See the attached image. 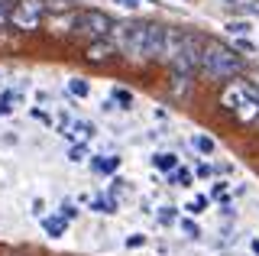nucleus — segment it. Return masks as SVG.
<instances>
[{"mask_svg": "<svg viewBox=\"0 0 259 256\" xmlns=\"http://www.w3.org/2000/svg\"><path fill=\"white\" fill-rule=\"evenodd\" d=\"M191 146L198 149L201 156H214L217 153V140L207 137V133H194V137H191Z\"/></svg>", "mask_w": 259, "mask_h": 256, "instance_id": "14", "label": "nucleus"}, {"mask_svg": "<svg viewBox=\"0 0 259 256\" xmlns=\"http://www.w3.org/2000/svg\"><path fill=\"white\" fill-rule=\"evenodd\" d=\"M13 4H16V0H0V26H4V23H10Z\"/></svg>", "mask_w": 259, "mask_h": 256, "instance_id": "26", "label": "nucleus"}, {"mask_svg": "<svg viewBox=\"0 0 259 256\" xmlns=\"http://www.w3.org/2000/svg\"><path fill=\"white\" fill-rule=\"evenodd\" d=\"M249 250H253V253H256V256H259V237H256V240H253V243H249Z\"/></svg>", "mask_w": 259, "mask_h": 256, "instance_id": "36", "label": "nucleus"}, {"mask_svg": "<svg viewBox=\"0 0 259 256\" xmlns=\"http://www.w3.org/2000/svg\"><path fill=\"white\" fill-rule=\"evenodd\" d=\"M120 162H123V159H120L117 153H110V156H91V169L97 175H113V172L120 169Z\"/></svg>", "mask_w": 259, "mask_h": 256, "instance_id": "11", "label": "nucleus"}, {"mask_svg": "<svg viewBox=\"0 0 259 256\" xmlns=\"http://www.w3.org/2000/svg\"><path fill=\"white\" fill-rule=\"evenodd\" d=\"M168 175H172V185H178V188H191V185H194V172H191V169H185V165L172 169Z\"/></svg>", "mask_w": 259, "mask_h": 256, "instance_id": "16", "label": "nucleus"}, {"mask_svg": "<svg viewBox=\"0 0 259 256\" xmlns=\"http://www.w3.org/2000/svg\"><path fill=\"white\" fill-rule=\"evenodd\" d=\"M224 4H237V0H224Z\"/></svg>", "mask_w": 259, "mask_h": 256, "instance_id": "37", "label": "nucleus"}, {"mask_svg": "<svg viewBox=\"0 0 259 256\" xmlns=\"http://www.w3.org/2000/svg\"><path fill=\"white\" fill-rule=\"evenodd\" d=\"M91 211L94 214H117V201H113V198H94Z\"/></svg>", "mask_w": 259, "mask_h": 256, "instance_id": "18", "label": "nucleus"}, {"mask_svg": "<svg viewBox=\"0 0 259 256\" xmlns=\"http://www.w3.org/2000/svg\"><path fill=\"white\" fill-rule=\"evenodd\" d=\"M162 42H165V26L162 23H146V59H159Z\"/></svg>", "mask_w": 259, "mask_h": 256, "instance_id": "7", "label": "nucleus"}, {"mask_svg": "<svg viewBox=\"0 0 259 256\" xmlns=\"http://www.w3.org/2000/svg\"><path fill=\"white\" fill-rule=\"evenodd\" d=\"M29 114H32V117H36V120H42V123H49V126H52V117H49V114H46V110H39V107H32V110H29Z\"/></svg>", "mask_w": 259, "mask_h": 256, "instance_id": "32", "label": "nucleus"}, {"mask_svg": "<svg viewBox=\"0 0 259 256\" xmlns=\"http://www.w3.org/2000/svg\"><path fill=\"white\" fill-rule=\"evenodd\" d=\"M201 71H207V78H214V81H230V78H240L246 71V59L233 46L207 39L204 55H201Z\"/></svg>", "mask_w": 259, "mask_h": 256, "instance_id": "1", "label": "nucleus"}, {"mask_svg": "<svg viewBox=\"0 0 259 256\" xmlns=\"http://www.w3.org/2000/svg\"><path fill=\"white\" fill-rule=\"evenodd\" d=\"M224 29L230 33V39L233 36H249V33H253V20H230Z\"/></svg>", "mask_w": 259, "mask_h": 256, "instance_id": "17", "label": "nucleus"}, {"mask_svg": "<svg viewBox=\"0 0 259 256\" xmlns=\"http://www.w3.org/2000/svg\"><path fill=\"white\" fill-rule=\"evenodd\" d=\"M152 169L156 172H172V169H178V156L175 153H152Z\"/></svg>", "mask_w": 259, "mask_h": 256, "instance_id": "13", "label": "nucleus"}, {"mask_svg": "<svg viewBox=\"0 0 259 256\" xmlns=\"http://www.w3.org/2000/svg\"><path fill=\"white\" fill-rule=\"evenodd\" d=\"M117 7H126V10H136V7H143V4H152V0H113Z\"/></svg>", "mask_w": 259, "mask_h": 256, "instance_id": "31", "label": "nucleus"}, {"mask_svg": "<svg viewBox=\"0 0 259 256\" xmlns=\"http://www.w3.org/2000/svg\"><path fill=\"white\" fill-rule=\"evenodd\" d=\"M84 159H91V153H88V146H84V143H75V146H71L68 149V162H84Z\"/></svg>", "mask_w": 259, "mask_h": 256, "instance_id": "22", "label": "nucleus"}, {"mask_svg": "<svg viewBox=\"0 0 259 256\" xmlns=\"http://www.w3.org/2000/svg\"><path fill=\"white\" fill-rule=\"evenodd\" d=\"M42 230L49 237H65V230H68V221L62 218V214H49V218H42Z\"/></svg>", "mask_w": 259, "mask_h": 256, "instance_id": "12", "label": "nucleus"}, {"mask_svg": "<svg viewBox=\"0 0 259 256\" xmlns=\"http://www.w3.org/2000/svg\"><path fill=\"white\" fill-rule=\"evenodd\" d=\"M246 13H253V17H259V0H253V4H246Z\"/></svg>", "mask_w": 259, "mask_h": 256, "instance_id": "35", "label": "nucleus"}, {"mask_svg": "<svg viewBox=\"0 0 259 256\" xmlns=\"http://www.w3.org/2000/svg\"><path fill=\"white\" fill-rule=\"evenodd\" d=\"M49 33H55V36L75 33V10H68V13H52V17H49Z\"/></svg>", "mask_w": 259, "mask_h": 256, "instance_id": "10", "label": "nucleus"}, {"mask_svg": "<svg viewBox=\"0 0 259 256\" xmlns=\"http://www.w3.org/2000/svg\"><path fill=\"white\" fill-rule=\"evenodd\" d=\"M62 133L68 140H75V143H88L97 133V126L91 123V120H84V117H75V120H68V126H65Z\"/></svg>", "mask_w": 259, "mask_h": 256, "instance_id": "8", "label": "nucleus"}, {"mask_svg": "<svg viewBox=\"0 0 259 256\" xmlns=\"http://www.w3.org/2000/svg\"><path fill=\"white\" fill-rule=\"evenodd\" d=\"M207 204H210V198H207V195H198L188 207H185V211H191V218H198V214H204V211H207Z\"/></svg>", "mask_w": 259, "mask_h": 256, "instance_id": "24", "label": "nucleus"}, {"mask_svg": "<svg viewBox=\"0 0 259 256\" xmlns=\"http://www.w3.org/2000/svg\"><path fill=\"white\" fill-rule=\"evenodd\" d=\"M113 29V20L104 10H78L75 13V33L88 39H107Z\"/></svg>", "mask_w": 259, "mask_h": 256, "instance_id": "4", "label": "nucleus"}, {"mask_svg": "<svg viewBox=\"0 0 259 256\" xmlns=\"http://www.w3.org/2000/svg\"><path fill=\"white\" fill-rule=\"evenodd\" d=\"M182 42H185V33H182V29H178V26H165V42H162L159 62H168V65H172L175 55L182 52Z\"/></svg>", "mask_w": 259, "mask_h": 256, "instance_id": "6", "label": "nucleus"}, {"mask_svg": "<svg viewBox=\"0 0 259 256\" xmlns=\"http://www.w3.org/2000/svg\"><path fill=\"white\" fill-rule=\"evenodd\" d=\"M16 101H20V91H16V88H4V91H0V117L13 114Z\"/></svg>", "mask_w": 259, "mask_h": 256, "instance_id": "15", "label": "nucleus"}, {"mask_svg": "<svg viewBox=\"0 0 259 256\" xmlns=\"http://www.w3.org/2000/svg\"><path fill=\"white\" fill-rule=\"evenodd\" d=\"M46 0H16L13 13H10V26L20 33H36L46 23Z\"/></svg>", "mask_w": 259, "mask_h": 256, "instance_id": "3", "label": "nucleus"}, {"mask_svg": "<svg viewBox=\"0 0 259 256\" xmlns=\"http://www.w3.org/2000/svg\"><path fill=\"white\" fill-rule=\"evenodd\" d=\"M123 243H126V250H140V246H146V234H130Z\"/></svg>", "mask_w": 259, "mask_h": 256, "instance_id": "28", "label": "nucleus"}, {"mask_svg": "<svg viewBox=\"0 0 259 256\" xmlns=\"http://www.w3.org/2000/svg\"><path fill=\"white\" fill-rule=\"evenodd\" d=\"M178 227H182V234L188 237V240H198V237H201V227H198L191 218H182V221H178Z\"/></svg>", "mask_w": 259, "mask_h": 256, "instance_id": "23", "label": "nucleus"}, {"mask_svg": "<svg viewBox=\"0 0 259 256\" xmlns=\"http://www.w3.org/2000/svg\"><path fill=\"white\" fill-rule=\"evenodd\" d=\"M110 36H113L117 52H123L126 59H133V62H146V23L143 20L113 23Z\"/></svg>", "mask_w": 259, "mask_h": 256, "instance_id": "2", "label": "nucleus"}, {"mask_svg": "<svg viewBox=\"0 0 259 256\" xmlns=\"http://www.w3.org/2000/svg\"><path fill=\"white\" fill-rule=\"evenodd\" d=\"M110 98L117 101V107H123V110L133 107V94H130L126 88H113V94H110Z\"/></svg>", "mask_w": 259, "mask_h": 256, "instance_id": "20", "label": "nucleus"}, {"mask_svg": "<svg viewBox=\"0 0 259 256\" xmlns=\"http://www.w3.org/2000/svg\"><path fill=\"white\" fill-rule=\"evenodd\" d=\"M117 55V46H113V39H94L91 46L84 49V59L88 62H107Z\"/></svg>", "mask_w": 259, "mask_h": 256, "instance_id": "9", "label": "nucleus"}, {"mask_svg": "<svg viewBox=\"0 0 259 256\" xmlns=\"http://www.w3.org/2000/svg\"><path fill=\"white\" fill-rule=\"evenodd\" d=\"M68 91L75 94V98H88V94H91V81H88V78H71Z\"/></svg>", "mask_w": 259, "mask_h": 256, "instance_id": "19", "label": "nucleus"}, {"mask_svg": "<svg viewBox=\"0 0 259 256\" xmlns=\"http://www.w3.org/2000/svg\"><path fill=\"white\" fill-rule=\"evenodd\" d=\"M123 188H126L123 179H113V182H110V191H113V195H117V191H123Z\"/></svg>", "mask_w": 259, "mask_h": 256, "instance_id": "34", "label": "nucleus"}, {"mask_svg": "<svg viewBox=\"0 0 259 256\" xmlns=\"http://www.w3.org/2000/svg\"><path fill=\"white\" fill-rule=\"evenodd\" d=\"M59 214H62V218H65V221H75V218H78V207H75V204H71V201H65Z\"/></svg>", "mask_w": 259, "mask_h": 256, "instance_id": "30", "label": "nucleus"}, {"mask_svg": "<svg viewBox=\"0 0 259 256\" xmlns=\"http://www.w3.org/2000/svg\"><path fill=\"white\" fill-rule=\"evenodd\" d=\"M175 211H178V207H172V204L159 207V214H156V218H159V224H165V227H168V224H175Z\"/></svg>", "mask_w": 259, "mask_h": 256, "instance_id": "25", "label": "nucleus"}, {"mask_svg": "<svg viewBox=\"0 0 259 256\" xmlns=\"http://www.w3.org/2000/svg\"><path fill=\"white\" fill-rule=\"evenodd\" d=\"M233 49L237 52H249V55H256L259 49H256V42L249 36H233Z\"/></svg>", "mask_w": 259, "mask_h": 256, "instance_id": "21", "label": "nucleus"}, {"mask_svg": "<svg viewBox=\"0 0 259 256\" xmlns=\"http://www.w3.org/2000/svg\"><path fill=\"white\" fill-rule=\"evenodd\" d=\"M101 110H104V114H113V110H117V101H113V98L101 101Z\"/></svg>", "mask_w": 259, "mask_h": 256, "instance_id": "33", "label": "nucleus"}, {"mask_svg": "<svg viewBox=\"0 0 259 256\" xmlns=\"http://www.w3.org/2000/svg\"><path fill=\"white\" fill-rule=\"evenodd\" d=\"M214 172H217V169H214L210 162H201L198 169H194V179H214Z\"/></svg>", "mask_w": 259, "mask_h": 256, "instance_id": "29", "label": "nucleus"}, {"mask_svg": "<svg viewBox=\"0 0 259 256\" xmlns=\"http://www.w3.org/2000/svg\"><path fill=\"white\" fill-rule=\"evenodd\" d=\"M201 55H204V39L194 36V33H185L182 52L175 55L172 71H182V75H191L194 78V71H201Z\"/></svg>", "mask_w": 259, "mask_h": 256, "instance_id": "5", "label": "nucleus"}, {"mask_svg": "<svg viewBox=\"0 0 259 256\" xmlns=\"http://www.w3.org/2000/svg\"><path fill=\"white\" fill-rule=\"evenodd\" d=\"M227 188H230V182H224V179H217L214 185H210V195L207 198H224L227 195Z\"/></svg>", "mask_w": 259, "mask_h": 256, "instance_id": "27", "label": "nucleus"}]
</instances>
